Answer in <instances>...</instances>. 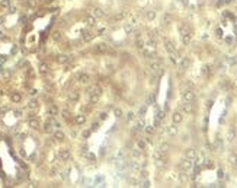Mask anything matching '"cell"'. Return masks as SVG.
<instances>
[{
	"label": "cell",
	"instance_id": "cell-32",
	"mask_svg": "<svg viewBox=\"0 0 237 188\" xmlns=\"http://www.w3.org/2000/svg\"><path fill=\"white\" fill-rule=\"evenodd\" d=\"M28 106H29V109H36L38 108V102L36 101H31L28 104Z\"/></svg>",
	"mask_w": 237,
	"mask_h": 188
},
{
	"label": "cell",
	"instance_id": "cell-15",
	"mask_svg": "<svg viewBox=\"0 0 237 188\" xmlns=\"http://www.w3.org/2000/svg\"><path fill=\"white\" fill-rule=\"evenodd\" d=\"M182 42L183 44H189L191 42V32H183L182 34Z\"/></svg>",
	"mask_w": 237,
	"mask_h": 188
},
{
	"label": "cell",
	"instance_id": "cell-23",
	"mask_svg": "<svg viewBox=\"0 0 237 188\" xmlns=\"http://www.w3.org/2000/svg\"><path fill=\"white\" fill-rule=\"evenodd\" d=\"M93 13H95V16H98V18H102V16H105V12L100 9V7H96L95 10H93Z\"/></svg>",
	"mask_w": 237,
	"mask_h": 188
},
{
	"label": "cell",
	"instance_id": "cell-48",
	"mask_svg": "<svg viewBox=\"0 0 237 188\" xmlns=\"http://www.w3.org/2000/svg\"><path fill=\"white\" fill-rule=\"evenodd\" d=\"M100 120H106V114H105V112L100 114Z\"/></svg>",
	"mask_w": 237,
	"mask_h": 188
},
{
	"label": "cell",
	"instance_id": "cell-30",
	"mask_svg": "<svg viewBox=\"0 0 237 188\" xmlns=\"http://www.w3.org/2000/svg\"><path fill=\"white\" fill-rule=\"evenodd\" d=\"M227 137H228V141L234 140V139H236V133H234V130H230V131H228V134H227Z\"/></svg>",
	"mask_w": 237,
	"mask_h": 188
},
{
	"label": "cell",
	"instance_id": "cell-34",
	"mask_svg": "<svg viewBox=\"0 0 237 188\" xmlns=\"http://www.w3.org/2000/svg\"><path fill=\"white\" fill-rule=\"evenodd\" d=\"M154 18H156V12H154V10H148V12H147V19L153 21Z\"/></svg>",
	"mask_w": 237,
	"mask_h": 188
},
{
	"label": "cell",
	"instance_id": "cell-20",
	"mask_svg": "<svg viewBox=\"0 0 237 188\" xmlns=\"http://www.w3.org/2000/svg\"><path fill=\"white\" fill-rule=\"evenodd\" d=\"M39 71L42 73V74L48 73V71H50V67H48V64H47V63H41V64H39Z\"/></svg>",
	"mask_w": 237,
	"mask_h": 188
},
{
	"label": "cell",
	"instance_id": "cell-36",
	"mask_svg": "<svg viewBox=\"0 0 237 188\" xmlns=\"http://www.w3.org/2000/svg\"><path fill=\"white\" fill-rule=\"evenodd\" d=\"M83 38H84V41H90L93 38V35L90 34V32H84V35H83Z\"/></svg>",
	"mask_w": 237,
	"mask_h": 188
},
{
	"label": "cell",
	"instance_id": "cell-39",
	"mask_svg": "<svg viewBox=\"0 0 237 188\" xmlns=\"http://www.w3.org/2000/svg\"><path fill=\"white\" fill-rule=\"evenodd\" d=\"M114 114H115V117H118V118L122 117V111L119 109V108H115V109H114Z\"/></svg>",
	"mask_w": 237,
	"mask_h": 188
},
{
	"label": "cell",
	"instance_id": "cell-6",
	"mask_svg": "<svg viewBox=\"0 0 237 188\" xmlns=\"http://www.w3.org/2000/svg\"><path fill=\"white\" fill-rule=\"evenodd\" d=\"M167 165V158H166V155H163L160 159H156V166L157 168H164Z\"/></svg>",
	"mask_w": 237,
	"mask_h": 188
},
{
	"label": "cell",
	"instance_id": "cell-35",
	"mask_svg": "<svg viewBox=\"0 0 237 188\" xmlns=\"http://www.w3.org/2000/svg\"><path fill=\"white\" fill-rule=\"evenodd\" d=\"M86 24H89V25H92L93 26V25L96 24V22H95V18H93V16H87L86 18Z\"/></svg>",
	"mask_w": 237,
	"mask_h": 188
},
{
	"label": "cell",
	"instance_id": "cell-13",
	"mask_svg": "<svg viewBox=\"0 0 237 188\" xmlns=\"http://www.w3.org/2000/svg\"><path fill=\"white\" fill-rule=\"evenodd\" d=\"M44 131H45L47 134H51V133H54V125H52L51 121L45 123V125H44Z\"/></svg>",
	"mask_w": 237,
	"mask_h": 188
},
{
	"label": "cell",
	"instance_id": "cell-19",
	"mask_svg": "<svg viewBox=\"0 0 237 188\" xmlns=\"http://www.w3.org/2000/svg\"><path fill=\"white\" fill-rule=\"evenodd\" d=\"M167 133L170 136H176L178 134V127H176V124L175 123H173V125H170V127L167 128Z\"/></svg>",
	"mask_w": 237,
	"mask_h": 188
},
{
	"label": "cell",
	"instance_id": "cell-14",
	"mask_svg": "<svg viewBox=\"0 0 237 188\" xmlns=\"http://www.w3.org/2000/svg\"><path fill=\"white\" fill-rule=\"evenodd\" d=\"M89 80H90L89 74H86V73H80L79 74V82L80 83H89Z\"/></svg>",
	"mask_w": 237,
	"mask_h": 188
},
{
	"label": "cell",
	"instance_id": "cell-3",
	"mask_svg": "<svg viewBox=\"0 0 237 188\" xmlns=\"http://www.w3.org/2000/svg\"><path fill=\"white\" fill-rule=\"evenodd\" d=\"M180 168H182V171H191L192 169V160L191 159H183V160H182V162H180Z\"/></svg>",
	"mask_w": 237,
	"mask_h": 188
},
{
	"label": "cell",
	"instance_id": "cell-51",
	"mask_svg": "<svg viewBox=\"0 0 237 188\" xmlns=\"http://www.w3.org/2000/svg\"><path fill=\"white\" fill-rule=\"evenodd\" d=\"M125 29H127V32H131V31H133V28H131V26H127Z\"/></svg>",
	"mask_w": 237,
	"mask_h": 188
},
{
	"label": "cell",
	"instance_id": "cell-41",
	"mask_svg": "<svg viewBox=\"0 0 237 188\" xmlns=\"http://www.w3.org/2000/svg\"><path fill=\"white\" fill-rule=\"evenodd\" d=\"M138 147L141 149V150H143V149L145 147V141H144V140H138Z\"/></svg>",
	"mask_w": 237,
	"mask_h": 188
},
{
	"label": "cell",
	"instance_id": "cell-43",
	"mask_svg": "<svg viewBox=\"0 0 237 188\" xmlns=\"http://www.w3.org/2000/svg\"><path fill=\"white\" fill-rule=\"evenodd\" d=\"M147 102H148V104H154V95H150V96L147 98Z\"/></svg>",
	"mask_w": 237,
	"mask_h": 188
},
{
	"label": "cell",
	"instance_id": "cell-9",
	"mask_svg": "<svg viewBox=\"0 0 237 188\" xmlns=\"http://www.w3.org/2000/svg\"><path fill=\"white\" fill-rule=\"evenodd\" d=\"M95 50H96V53L98 54H105L106 51H108V45H106V44H98Z\"/></svg>",
	"mask_w": 237,
	"mask_h": 188
},
{
	"label": "cell",
	"instance_id": "cell-24",
	"mask_svg": "<svg viewBox=\"0 0 237 188\" xmlns=\"http://www.w3.org/2000/svg\"><path fill=\"white\" fill-rule=\"evenodd\" d=\"M76 123L79 124V125L84 124L86 123V117H84V115H77V117H76Z\"/></svg>",
	"mask_w": 237,
	"mask_h": 188
},
{
	"label": "cell",
	"instance_id": "cell-25",
	"mask_svg": "<svg viewBox=\"0 0 237 188\" xmlns=\"http://www.w3.org/2000/svg\"><path fill=\"white\" fill-rule=\"evenodd\" d=\"M48 112H50V115H57L58 114V108L55 105H51L48 108Z\"/></svg>",
	"mask_w": 237,
	"mask_h": 188
},
{
	"label": "cell",
	"instance_id": "cell-49",
	"mask_svg": "<svg viewBox=\"0 0 237 188\" xmlns=\"http://www.w3.org/2000/svg\"><path fill=\"white\" fill-rule=\"evenodd\" d=\"M89 136H90V131H84L83 133V137H89Z\"/></svg>",
	"mask_w": 237,
	"mask_h": 188
},
{
	"label": "cell",
	"instance_id": "cell-28",
	"mask_svg": "<svg viewBox=\"0 0 237 188\" xmlns=\"http://www.w3.org/2000/svg\"><path fill=\"white\" fill-rule=\"evenodd\" d=\"M188 66H189V60L188 59H183L182 61H180V69H182V70H185Z\"/></svg>",
	"mask_w": 237,
	"mask_h": 188
},
{
	"label": "cell",
	"instance_id": "cell-37",
	"mask_svg": "<svg viewBox=\"0 0 237 188\" xmlns=\"http://www.w3.org/2000/svg\"><path fill=\"white\" fill-rule=\"evenodd\" d=\"M70 99L71 101H77L79 99V93H77V92H71V93H70Z\"/></svg>",
	"mask_w": 237,
	"mask_h": 188
},
{
	"label": "cell",
	"instance_id": "cell-26",
	"mask_svg": "<svg viewBox=\"0 0 237 188\" xmlns=\"http://www.w3.org/2000/svg\"><path fill=\"white\" fill-rule=\"evenodd\" d=\"M170 19H172V16H170L169 13H164V16L162 18V22H163V25H167L169 22H170Z\"/></svg>",
	"mask_w": 237,
	"mask_h": 188
},
{
	"label": "cell",
	"instance_id": "cell-5",
	"mask_svg": "<svg viewBox=\"0 0 237 188\" xmlns=\"http://www.w3.org/2000/svg\"><path fill=\"white\" fill-rule=\"evenodd\" d=\"M197 150H195V149H193V147H191V149H186V152H185V156L188 159H191V160H193V159L197 158Z\"/></svg>",
	"mask_w": 237,
	"mask_h": 188
},
{
	"label": "cell",
	"instance_id": "cell-31",
	"mask_svg": "<svg viewBox=\"0 0 237 188\" xmlns=\"http://www.w3.org/2000/svg\"><path fill=\"white\" fill-rule=\"evenodd\" d=\"M52 40H54V41H60V40H61V34H60L58 31L52 32Z\"/></svg>",
	"mask_w": 237,
	"mask_h": 188
},
{
	"label": "cell",
	"instance_id": "cell-11",
	"mask_svg": "<svg viewBox=\"0 0 237 188\" xmlns=\"http://www.w3.org/2000/svg\"><path fill=\"white\" fill-rule=\"evenodd\" d=\"M28 124H29V127H31V128H34V130L39 128V121H38L36 118H29Z\"/></svg>",
	"mask_w": 237,
	"mask_h": 188
},
{
	"label": "cell",
	"instance_id": "cell-45",
	"mask_svg": "<svg viewBox=\"0 0 237 188\" xmlns=\"http://www.w3.org/2000/svg\"><path fill=\"white\" fill-rule=\"evenodd\" d=\"M180 181L186 182V181H188V175H186V174H182V175H180Z\"/></svg>",
	"mask_w": 237,
	"mask_h": 188
},
{
	"label": "cell",
	"instance_id": "cell-44",
	"mask_svg": "<svg viewBox=\"0 0 237 188\" xmlns=\"http://www.w3.org/2000/svg\"><path fill=\"white\" fill-rule=\"evenodd\" d=\"M140 187H144V188L150 187V182H148V181H145V179H144V181L141 182V185H140Z\"/></svg>",
	"mask_w": 237,
	"mask_h": 188
},
{
	"label": "cell",
	"instance_id": "cell-33",
	"mask_svg": "<svg viewBox=\"0 0 237 188\" xmlns=\"http://www.w3.org/2000/svg\"><path fill=\"white\" fill-rule=\"evenodd\" d=\"M202 73L205 74V76H209V74H211V67H209V66H204Z\"/></svg>",
	"mask_w": 237,
	"mask_h": 188
},
{
	"label": "cell",
	"instance_id": "cell-27",
	"mask_svg": "<svg viewBox=\"0 0 237 188\" xmlns=\"http://www.w3.org/2000/svg\"><path fill=\"white\" fill-rule=\"evenodd\" d=\"M135 45H137V48H138V50H143V48H144V41H143L141 38H137Z\"/></svg>",
	"mask_w": 237,
	"mask_h": 188
},
{
	"label": "cell",
	"instance_id": "cell-16",
	"mask_svg": "<svg viewBox=\"0 0 237 188\" xmlns=\"http://www.w3.org/2000/svg\"><path fill=\"white\" fill-rule=\"evenodd\" d=\"M10 98H12V102H15V104L20 102V99H22V96H20V93H19V92H13Z\"/></svg>",
	"mask_w": 237,
	"mask_h": 188
},
{
	"label": "cell",
	"instance_id": "cell-38",
	"mask_svg": "<svg viewBox=\"0 0 237 188\" xmlns=\"http://www.w3.org/2000/svg\"><path fill=\"white\" fill-rule=\"evenodd\" d=\"M0 6L2 7H9L10 6V2H9V0H2V2H0Z\"/></svg>",
	"mask_w": 237,
	"mask_h": 188
},
{
	"label": "cell",
	"instance_id": "cell-21",
	"mask_svg": "<svg viewBox=\"0 0 237 188\" xmlns=\"http://www.w3.org/2000/svg\"><path fill=\"white\" fill-rule=\"evenodd\" d=\"M230 163L234 169H237V155H230Z\"/></svg>",
	"mask_w": 237,
	"mask_h": 188
},
{
	"label": "cell",
	"instance_id": "cell-40",
	"mask_svg": "<svg viewBox=\"0 0 237 188\" xmlns=\"http://www.w3.org/2000/svg\"><path fill=\"white\" fill-rule=\"evenodd\" d=\"M61 115H63L64 120H69L70 118V112L67 111V109H64V111H61Z\"/></svg>",
	"mask_w": 237,
	"mask_h": 188
},
{
	"label": "cell",
	"instance_id": "cell-29",
	"mask_svg": "<svg viewBox=\"0 0 237 188\" xmlns=\"http://www.w3.org/2000/svg\"><path fill=\"white\" fill-rule=\"evenodd\" d=\"M154 131H156L154 125H147V127H145V133H147V134H154Z\"/></svg>",
	"mask_w": 237,
	"mask_h": 188
},
{
	"label": "cell",
	"instance_id": "cell-17",
	"mask_svg": "<svg viewBox=\"0 0 237 188\" xmlns=\"http://www.w3.org/2000/svg\"><path fill=\"white\" fill-rule=\"evenodd\" d=\"M64 137H66V136H64V133H63V131H60V130H57V131L54 133V139H55V140H58V141H63Z\"/></svg>",
	"mask_w": 237,
	"mask_h": 188
},
{
	"label": "cell",
	"instance_id": "cell-42",
	"mask_svg": "<svg viewBox=\"0 0 237 188\" xmlns=\"http://www.w3.org/2000/svg\"><path fill=\"white\" fill-rule=\"evenodd\" d=\"M127 120L128 121H133L134 120V112H128L127 114Z\"/></svg>",
	"mask_w": 237,
	"mask_h": 188
},
{
	"label": "cell",
	"instance_id": "cell-12",
	"mask_svg": "<svg viewBox=\"0 0 237 188\" xmlns=\"http://www.w3.org/2000/svg\"><path fill=\"white\" fill-rule=\"evenodd\" d=\"M172 120H173L175 124H179V123H182V120H183V115H182L180 112H175L173 115H172Z\"/></svg>",
	"mask_w": 237,
	"mask_h": 188
},
{
	"label": "cell",
	"instance_id": "cell-50",
	"mask_svg": "<svg viewBox=\"0 0 237 188\" xmlns=\"http://www.w3.org/2000/svg\"><path fill=\"white\" fill-rule=\"evenodd\" d=\"M218 176H220V178H223V176H224V172H223V171H218Z\"/></svg>",
	"mask_w": 237,
	"mask_h": 188
},
{
	"label": "cell",
	"instance_id": "cell-10",
	"mask_svg": "<svg viewBox=\"0 0 237 188\" xmlns=\"http://www.w3.org/2000/svg\"><path fill=\"white\" fill-rule=\"evenodd\" d=\"M169 150H170V144H169L167 141H163L162 144L159 146V152H162V153H167Z\"/></svg>",
	"mask_w": 237,
	"mask_h": 188
},
{
	"label": "cell",
	"instance_id": "cell-8",
	"mask_svg": "<svg viewBox=\"0 0 237 188\" xmlns=\"http://www.w3.org/2000/svg\"><path fill=\"white\" fill-rule=\"evenodd\" d=\"M164 47H166V50H167L170 54L176 53V47L173 45V42H172V41H166V42H164Z\"/></svg>",
	"mask_w": 237,
	"mask_h": 188
},
{
	"label": "cell",
	"instance_id": "cell-1",
	"mask_svg": "<svg viewBox=\"0 0 237 188\" xmlns=\"http://www.w3.org/2000/svg\"><path fill=\"white\" fill-rule=\"evenodd\" d=\"M150 70H151V73H153V74H156V76H160V74H162V71H163L162 63H160L159 60H156V61H151V63H150Z\"/></svg>",
	"mask_w": 237,
	"mask_h": 188
},
{
	"label": "cell",
	"instance_id": "cell-18",
	"mask_svg": "<svg viewBox=\"0 0 237 188\" xmlns=\"http://www.w3.org/2000/svg\"><path fill=\"white\" fill-rule=\"evenodd\" d=\"M57 61L58 63H61V64H66V63H69L70 61V57L69 55H58V59H57Z\"/></svg>",
	"mask_w": 237,
	"mask_h": 188
},
{
	"label": "cell",
	"instance_id": "cell-7",
	"mask_svg": "<svg viewBox=\"0 0 237 188\" xmlns=\"http://www.w3.org/2000/svg\"><path fill=\"white\" fill-rule=\"evenodd\" d=\"M182 111L185 112V114H192L193 112V105H192L191 102H185L182 105Z\"/></svg>",
	"mask_w": 237,
	"mask_h": 188
},
{
	"label": "cell",
	"instance_id": "cell-46",
	"mask_svg": "<svg viewBox=\"0 0 237 188\" xmlns=\"http://www.w3.org/2000/svg\"><path fill=\"white\" fill-rule=\"evenodd\" d=\"M147 174H148V172H147L145 169H143V171H141V178H145V176H147Z\"/></svg>",
	"mask_w": 237,
	"mask_h": 188
},
{
	"label": "cell",
	"instance_id": "cell-47",
	"mask_svg": "<svg viewBox=\"0 0 237 188\" xmlns=\"http://www.w3.org/2000/svg\"><path fill=\"white\" fill-rule=\"evenodd\" d=\"M98 127H99V124H98V123H95V124L92 125V130H98Z\"/></svg>",
	"mask_w": 237,
	"mask_h": 188
},
{
	"label": "cell",
	"instance_id": "cell-2",
	"mask_svg": "<svg viewBox=\"0 0 237 188\" xmlns=\"http://www.w3.org/2000/svg\"><path fill=\"white\" fill-rule=\"evenodd\" d=\"M182 99L185 101V102H192V101L195 99V93H193V90H192V89L185 90V92L182 93Z\"/></svg>",
	"mask_w": 237,
	"mask_h": 188
},
{
	"label": "cell",
	"instance_id": "cell-22",
	"mask_svg": "<svg viewBox=\"0 0 237 188\" xmlns=\"http://www.w3.org/2000/svg\"><path fill=\"white\" fill-rule=\"evenodd\" d=\"M99 96H100V95H98V93H90V104H98Z\"/></svg>",
	"mask_w": 237,
	"mask_h": 188
},
{
	"label": "cell",
	"instance_id": "cell-4",
	"mask_svg": "<svg viewBox=\"0 0 237 188\" xmlns=\"http://www.w3.org/2000/svg\"><path fill=\"white\" fill-rule=\"evenodd\" d=\"M58 155H60V159H61L63 162H66V160H69L70 159V150L69 149H61Z\"/></svg>",
	"mask_w": 237,
	"mask_h": 188
}]
</instances>
